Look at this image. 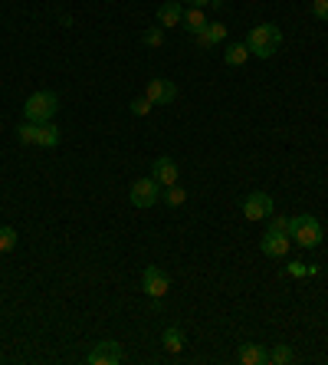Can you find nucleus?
<instances>
[{
	"label": "nucleus",
	"instance_id": "obj_1",
	"mask_svg": "<svg viewBox=\"0 0 328 365\" xmlns=\"http://www.w3.org/2000/svg\"><path fill=\"white\" fill-rule=\"evenodd\" d=\"M246 46H250V56H259V60H269L279 46H283V33L276 23H259L250 30L246 36Z\"/></svg>",
	"mask_w": 328,
	"mask_h": 365
},
{
	"label": "nucleus",
	"instance_id": "obj_22",
	"mask_svg": "<svg viewBox=\"0 0 328 365\" xmlns=\"http://www.w3.org/2000/svg\"><path fill=\"white\" fill-rule=\"evenodd\" d=\"M151 106H154V102H151L148 96H141V99H132V106L128 109H132V115H148Z\"/></svg>",
	"mask_w": 328,
	"mask_h": 365
},
{
	"label": "nucleus",
	"instance_id": "obj_18",
	"mask_svg": "<svg viewBox=\"0 0 328 365\" xmlns=\"http://www.w3.org/2000/svg\"><path fill=\"white\" fill-rule=\"evenodd\" d=\"M184 201H187V195H184L180 184H167V188H164V204H167V208H180Z\"/></svg>",
	"mask_w": 328,
	"mask_h": 365
},
{
	"label": "nucleus",
	"instance_id": "obj_13",
	"mask_svg": "<svg viewBox=\"0 0 328 365\" xmlns=\"http://www.w3.org/2000/svg\"><path fill=\"white\" fill-rule=\"evenodd\" d=\"M180 23H184V30L191 33V36L207 30V20H204V14H200V7H187L184 16H180Z\"/></svg>",
	"mask_w": 328,
	"mask_h": 365
},
{
	"label": "nucleus",
	"instance_id": "obj_28",
	"mask_svg": "<svg viewBox=\"0 0 328 365\" xmlns=\"http://www.w3.org/2000/svg\"><path fill=\"white\" fill-rule=\"evenodd\" d=\"M191 7H207V3H213V0H187Z\"/></svg>",
	"mask_w": 328,
	"mask_h": 365
},
{
	"label": "nucleus",
	"instance_id": "obj_11",
	"mask_svg": "<svg viewBox=\"0 0 328 365\" xmlns=\"http://www.w3.org/2000/svg\"><path fill=\"white\" fill-rule=\"evenodd\" d=\"M237 359L243 365H266L269 362V349L266 346H259V342H243L237 352Z\"/></svg>",
	"mask_w": 328,
	"mask_h": 365
},
{
	"label": "nucleus",
	"instance_id": "obj_15",
	"mask_svg": "<svg viewBox=\"0 0 328 365\" xmlns=\"http://www.w3.org/2000/svg\"><path fill=\"white\" fill-rule=\"evenodd\" d=\"M36 145H40V148H53V145H60V129H56V125H49V122H43V125H40V135H36Z\"/></svg>",
	"mask_w": 328,
	"mask_h": 365
},
{
	"label": "nucleus",
	"instance_id": "obj_6",
	"mask_svg": "<svg viewBox=\"0 0 328 365\" xmlns=\"http://www.w3.org/2000/svg\"><path fill=\"white\" fill-rule=\"evenodd\" d=\"M141 289L148 293L151 300H161L164 293L171 289V280L164 274L161 267H145V274H141Z\"/></svg>",
	"mask_w": 328,
	"mask_h": 365
},
{
	"label": "nucleus",
	"instance_id": "obj_16",
	"mask_svg": "<svg viewBox=\"0 0 328 365\" xmlns=\"http://www.w3.org/2000/svg\"><path fill=\"white\" fill-rule=\"evenodd\" d=\"M164 349H167V352H180V349H184V333H180L178 326H167V329H164Z\"/></svg>",
	"mask_w": 328,
	"mask_h": 365
},
{
	"label": "nucleus",
	"instance_id": "obj_5",
	"mask_svg": "<svg viewBox=\"0 0 328 365\" xmlns=\"http://www.w3.org/2000/svg\"><path fill=\"white\" fill-rule=\"evenodd\" d=\"M89 365H119L121 362V346L115 339H105V342H95L86 355Z\"/></svg>",
	"mask_w": 328,
	"mask_h": 365
},
{
	"label": "nucleus",
	"instance_id": "obj_24",
	"mask_svg": "<svg viewBox=\"0 0 328 365\" xmlns=\"http://www.w3.org/2000/svg\"><path fill=\"white\" fill-rule=\"evenodd\" d=\"M145 43H148V46H161L164 43V30H161V27H154V30L145 33Z\"/></svg>",
	"mask_w": 328,
	"mask_h": 365
},
{
	"label": "nucleus",
	"instance_id": "obj_9",
	"mask_svg": "<svg viewBox=\"0 0 328 365\" xmlns=\"http://www.w3.org/2000/svg\"><path fill=\"white\" fill-rule=\"evenodd\" d=\"M289 247H292V237H289V234H269V230H266V237H263V243H259V250L272 260H283L285 254H289Z\"/></svg>",
	"mask_w": 328,
	"mask_h": 365
},
{
	"label": "nucleus",
	"instance_id": "obj_21",
	"mask_svg": "<svg viewBox=\"0 0 328 365\" xmlns=\"http://www.w3.org/2000/svg\"><path fill=\"white\" fill-rule=\"evenodd\" d=\"M269 234H289V217L269 214Z\"/></svg>",
	"mask_w": 328,
	"mask_h": 365
},
{
	"label": "nucleus",
	"instance_id": "obj_17",
	"mask_svg": "<svg viewBox=\"0 0 328 365\" xmlns=\"http://www.w3.org/2000/svg\"><path fill=\"white\" fill-rule=\"evenodd\" d=\"M36 135H40V125H36V122H30V119L16 129V138H20L23 145H36Z\"/></svg>",
	"mask_w": 328,
	"mask_h": 365
},
{
	"label": "nucleus",
	"instance_id": "obj_8",
	"mask_svg": "<svg viewBox=\"0 0 328 365\" xmlns=\"http://www.w3.org/2000/svg\"><path fill=\"white\" fill-rule=\"evenodd\" d=\"M145 96H148L154 106H167V102H174V99H178V86H174L171 79H148Z\"/></svg>",
	"mask_w": 328,
	"mask_h": 365
},
{
	"label": "nucleus",
	"instance_id": "obj_20",
	"mask_svg": "<svg viewBox=\"0 0 328 365\" xmlns=\"http://www.w3.org/2000/svg\"><path fill=\"white\" fill-rule=\"evenodd\" d=\"M14 247H16V230L3 224V228H0V254H10Z\"/></svg>",
	"mask_w": 328,
	"mask_h": 365
},
{
	"label": "nucleus",
	"instance_id": "obj_10",
	"mask_svg": "<svg viewBox=\"0 0 328 365\" xmlns=\"http://www.w3.org/2000/svg\"><path fill=\"white\" fill-rule=\"evenodd\" d=\"M151 178L158 184H178V165L171 162V158H154V165H151Z\"/></svg>",
	"mask_w": 328,
	"mask_h": 365
},
{
	"label": "nucleus",
	"instance_id": "obj_19",
	"mask_svg": "<svg viewBox=\"0 0 328 365\" xmlns=\"http://www.w3.org/2000/svg\"><path fill=\"white\" fill-rule=\"evenodd\" d=\"M292 359H296V355H292V349H289V346H283V342H279L276 349H269V362H272V365H289Z\"/></svg>",
	"mask_w": 328,
	"mask_h": 365
},
{
	"label": "nucleus",
	"instance_id": "obj_27",
	"mask_svg": "<svg viewBox=\"0 0 328 365\" xmlns=\"http://www.w3.org/2000/svg\"><path fill=\"white\" fill-rule=\"evenodd\" d=\"M285 270H289L292 276H305V267H302V263H289Z\"/></svg>",
	"mask_w": 328,
	"mask_h": 365
},
{
	"label": "nucleus",
	"instance_id": "obj_14",
	"mask_svg": "<svg viewBox=\"0 0 328 365\" xmlns=\"http://www.w3.org/2000/svg\"><path fill=\"white\" fill-rule=\"evenodd\" d=\"M224 60H226V66H243V63L250 60V46H246V43H233V46H226Z\"/></svg>",
	"mask_w": 328,
	"mask_h": 365
},
{
	"label": "nucleus",
	"instance_id": "obj_23",
	"mask_svg": "<svg viewBox=\"0 0 328 365\" xmlns=\"http://www.w3.org/2000/svg\"><path fill=\"white\" fill-rule=\"evenodd\" d=\"M207 36H210V43L217 46L220 40H226V27L224 23H207Z\"/></svg>",
	"mask_w": 328,
	"mask_h": 365
},
{
	"label": "nucleus",
	"instance_id": "obj_2",
	"mask_svg": "<svg viewBox=\"0 0 328 365\" xmlns=\"http://www.w3.org/2000/svg\"><path fill=\"white\" fill-rule=\"evenodd\" d=\"M289 237L298 243V247H305V250H312L322 243V224L315 221L312 214H298V217H289Z\"/></svg>",
	"mask_w": 328,
	"mask_h": 365
},
{
	"label": "nucleus",
	"instance_id": "obj_25",
	"mask_svg": "<svg viewBox=\"0 0 328 365\" xmlns=\"http://www.w3.org/2000/svg\"><path fill=\"white\" fill-rule=\"evenodd\" d=\"M312 16L328 20V0H315V3H312Z\"/></svg>",
	"mask_w": 328,
	"mask_h": 365
},
{
	"label": "nucleus",
	"instance_id": "obj_4",
	"mask_svg": "<svg viewBox=\"0 0 328 365\" xmlns=\"http://www.w3.org/2000/svg\"><path fill=\"white\" fill-rule=\"evenodd\" d=\"M132 204L134 208H154L158 201H161V184L154 181V178H138L132 184Z\"/></svg>",
	"mask_w": 328,
	"mask_h": 365
},
{
	"label": "nucleus",
	"instance_id": "obj_3",
	"mask_svg": "<svg viewBox=\"0 0 328 365\" xmlns=\"http://www.w3.org/2000/svg\"><path fill=\"white\" fill-rule=\"evenodd\" d=\"M23 112H27V119H30V122L43 125V122H49L56 112H60V99H56V92L40 89V92H33L30 99H27Z\"/></svg>",
	"mask_w": 328,
	"mask_h": 365
},
{
	"label": "nucleus",
	"instance_id": "obj_12",
	"mask_svg": "<svg viewBox=\"0 0 328 365\" xmlns=\"http://www.w3.org/2000/svg\"><path fill=\"white\" fill-rule=\"evenodd\" d=\"M180 16H184V10H180V3H174V0L158 7V23H161L164 30L167 27H180Z\"/></svg>",
	"mask_w": 328,
	"mask_h": 365
},
{
	"label": "nucleus",
	"instance_id": "obj_7",
	"mask_svg": "<svg viewBox=\"0 0 328 365\" xmlns=\"http://www.w3.org/2000/svg\"><path fill=\"white\" fill-rule=\"evenodd\" d=\"M272 214V198H269L266 191H253L250 198L243 201V217L246 221H263Z\"/></svg>",
	"mask_w": 328,
	"mask_h": 365
},
{
	"label": "nucleus",
	"instance_id": "obj_26",
	"mask_svg": "<svg viewBox=\"0 0 328 365\" xmlns=\"http://www.w3.org/2000/svg\"><path fill=\"white\" fill-rule=\"evenodd\" d=\"M194 40H197V46H200V49H210V46H213V43H210V36H207V30L194 33Z\"/></svg>",
	"mask_w": 328,
	"mask_h": 365
}]
</instances>
